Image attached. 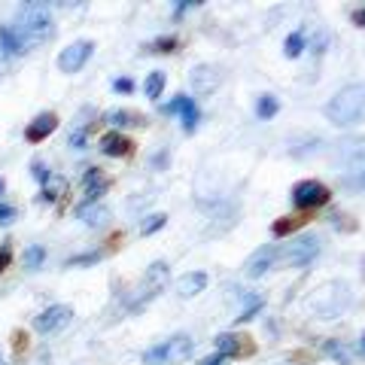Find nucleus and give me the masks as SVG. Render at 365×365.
Instances as JSON below:
<instances>
[{"label":"nucleus","instance_id":"nucleus-19","mask_svg":"<svg viewBox=\"0 0 365 365\" xmlns=\"http://www.w3.org/2000/svg\"><path fill=\"white\" fill-rule=\"evenodd\" d=\"M180 116H182V131H186V134L195 131V128H198V119H201V113H198V107H195V101H192V98L182 101Z\"/></svg>","mask_w":365,"mask_h":365},{"label":"nucleus","instance_id":"nucleus-17","mask_svg":"<svg viewBox=\"0 0 365 365\" xmlns=\"http://www.w3.org/2000/svg\"><path fill=\"white\" fill-rule=\"evenodd\" d=\"M107 125H113V128H143L146 119L140 116V113H134V110H110L107 116H104Z\"/></svg>","mask_w":365,"mask_h":365},{"label":"nucleus","instance_id":"nucleus-3","mask_svg":"<svg viewBox=\"0 0 365 365\" xmlns=\"http://www.w3.org/2000/svg\"><path fill=\"white\" fill-rule=\"evenodd\" d=\"M350 304H353V292L350 283L344 280H329L307 295V311L319 319H338Z\"/></svg>","mask_w":365,"mask_h":365},{"label":"nucleus","instance_id":"nucleus-6","mask_svg":"<svg viewBox=\"0 0 365 365\" xmlns=\"http://www.w3.org/2000/svg\"><path fill=\"white\" fill-rule=\"evenodd\" d=\"M329 198H332L329 186H323V182H317V180H304L292 189V204L299 210H317V207H323V204H329Z\"/></svg>","mask_w":365,"mask_h":365},{"label":"nucleus","instance_id":"nucleus-20","mask_svg":"<svg viewBox=\"0 0 365 365\" xmlns=\"http://www.w3.org/2000/svg\"><path fill=\"white\" fill-rule=\"evenodd\" d=\"M165 83H168V76L165 71H153L150 76H146V83H143V91H146V98H162V91H165Z\"/></svg>","mask_w":365,"mask_h":365},{"label":"nucleus","instance_id":"nucleus-35","mask_svg":"<svg viewBox=\"0 0 365 365\" xmlns=\"http://www.w3.org/2000/svg\"><path fill=\"white\" fill-rule=\"evenodd\" d=\"M182 101H186V95H177L174 101H170V104H165V107H162V113H168V116H174V113H180Z\"/></svg>","mask_w":365,"mask_h":365},{"label":"nucleus","instance_id":"nucleus-25","mask_svg":"<svg viewBox=\"0 0 365 365\" xmlns=\"http://www.w3.org/2000/svg\"><path fill=\"white\" fill-rule=\"evenodd\" d=\"M277 110H280L277 98H274V95H262L259 104H256V116L259 119H271V116H277Z\"/></svg>","mask_w":365,"mask_h":365},{"label":"nucleus","instance_id":"nucleus-31","mask_svg":"<svg viewBox=\"0 0 365 365\" xmlns=\"http://www.w3.org/2000/svg\"><path fill=\"white\" fill-rule=\"evenodd\" d=\"M86 134H88V125L83 122V125H79V128L71 134V146H76V150H83V146H86Z\"/></svg>","mask_w":365,"mask_h":365},{"label":"nucleus","instance_id":"nucleus-7","mask_svg":"<svg viewBox=\"0 0 365 365\" xmlns=\"http://www.w3.org/2000/svg\"><path fill=\"white\" fill-rule=\"evenodd\" d=\"M319 237L317 235H299V237H292V244L287 247V262L292 268H304V265H311V262L319 256Z\"/></svg>","mask_w":365,"mask_h":365},{"label":"nucleus","instance_id":"nucleus-37","mask_svg":"<svg viewBox=\"0 0 365 365\" xmlns=\"http://www.w3.org/2000/svg\"><path fill=\"white\" fill-rule=\"evenodd\" d=\"M201 365H225V356H222V353H213V356H207Z\"/></svg>","mask_w":365,"mask_h":365},{"label":"nucleus","instance_id":"nucleus-10","mask_svg":"<svg viewBox=\"0 0 365 365\" xmlns=\"http://www.w3.org/2000/svg\"><path fill=\"white\" fill-rule=\"evenodd\" d=\"M220 67H213V64H198V67H192V73H189V86L195 88V95L201 98H207L216 91V86H220Z\"/></svg>","mask_w":365,"mask_h":365},{"label":"nucleus","instance_id":"nucleus-1","mask_svg":"<svg viewBox=\"0 0 365 365\" xmlns=\"http://www.w3.org/2000/svg\"><path fill=\"white\" fill-rule=\"evenodd\" d=\"M9 28H13L21 52L37 49L40 43H46V40H49L52 34H55L49 6H46V4H28V6H21V9H19V19H16Z\"/></svg>","mask_w":365,"mask_h":365},{"label":"nucleus","instance_id":"nucleus-38","mask_svg":"<svg viewBox=\"0 0 365 365\" xmlns=\"http://www.w3.org/2000/svg\"><path fill=\"white\" fill-rule=\"evenodd\" d=\"M359 186H365V168H362V174H359Z\"/></svg>","mask_w":365,"mask_h":365},{"label":"nucleus","instance_id":"nucleus-41","mask_svg":"<svg viewBox=\"0 0 365 365\" xmlns=\"http://www.w3.org/2000/svg\"><path fill=\"white\" fill-rule=\"evenodd\" d=\"M0 67H4V52H0Z\"/></svg>","mask_w":365,"mask_h":365},{"label":"nucleus","instance_id":"nucleus-5","mask_svg":"<svg viewBox=\"0 0 365 365\" xmlns=\"http://www.w3.org/2000/svg\"><path fill=\"white\" fill-rule=\"evenodd\" d=\"M192 350H195V341L189 335H174L170 341L158 347H150L143 353V362L146 365H168V362H180V359H189Z\"/></svg>","mask_w":365,"mask_h":365},{"label":"nucleus","instance_id":"nucleus-32","mask_svg":"<svg viewBox=\"0 0 365 365\" xmlns=\"http://www.w3.org/2000/svg\"><path fill=\"white\" fill-rule=\"evenodd\" d=\"M13 220H16V207H13V204H4V201H0V225H9Z\"/></svg>","mask_w":365,"mask_h":365},{"label":"nucleus","instance_id":"nucleus-29","mask_svg":"<svg viewBox=\"0 0 365 365\" xmlns=\"http://www.w3.org/2000/svg\"><path fill=\"white\" fill-rule=\"evenodd\" d=\"M177 37H174V34H168V37H158L153 46H150V52H158V55H168V52H174L177 49Z\"/></svg>","mask_w":365,"mask_h":365},{"label":"nucleus","instance_id":"nucleus-30","mask_svg":"<svg viewBox=\"0 0 365 365\" xmlns=\"http://www.w3.org/2000/svg\"><path fill=\"white\" fill-rule=\"evenodd\" d=\"M31 174H34V177H37V180L43 182V186H49V180H52V170H49V168H46L43 162H34V165H31Z\"/></svg>","mask_w":365,"mask_h":365},{"label":"nucleus","instance_id":"nucleus-8","mask_svg":"<svg viewBox=\"0 0 365 365\" xmlns=\"http://www.w3.org/2000/svg\"><path fill=\"white\" fill-rule=\"evenodd\" d=\"M71 319H73V307L52 304V307H46V311H40L37 317H34V329L43 332V335H52V332H61Z\"/></svg>","mask_w":365,"mask_h":365},{"label":"nucleus","instance_id":"nucleus-26","mask_svg":"<svg viewBox=\"0 0 365 365\" xmlns=\"http://www.w3.org/2000/svg\"><path fill=\"white\" fill-rule=\"evenodd\" d=\"M283 52H287V58H299V55L304 52V37H302V31L289 34L287 43H283Z\"/></svg>","mask_w":365,"mask_h":365},{"label":"nucleus","instance_id":"nucleus-39","mask_svg":"<svg viewBox=\"0 0 365 365\" xmlns=\"http://www.w3.org/2000/svg\"><path fill=\"white\" fill-rule=\"evenodd\" d=\"M4 189H6V182H4V177H0V195H4Z\"/></svg>","mask_w":365,"mask_h":365},{"label":"nucleus","instance_id":"nucleus-27","mask_svg":"<svg viewBox=\"0 0 365 365\" xmlns=\"http://www.w3.org/2000/svg\"><path fill=\"white\" fill-rule=\"evenodd\" d=\"M46 262V250L40 247V244H34V247H28L25 250V268H31V271H37L40 265Z\"/></svg>","mask_w":365,"mask_h":365},{"label":"nucleus","instance_id":"nucleus-34","mask_svg":"<svg viewBox=\"0 0 365 365\" xmlns=\"http://www.w3.org/2000/svg\"><path fill=\"white\" fill-rule=\"evenodd\" d=\"M9 262H13V247H9V244H0V271H6Z\"/></svg>","mask_w":365,"mask_h":365},{"label":"nucleus","instance_id":"nucleus-40","mask_svg":"<svg viewBox=\"0 0 365 365\" xmlns=\"http://www.w3.org/2000/svg\"><path fill=\"white\" fill-rule=\"evenodd\" d=\"M359 350H362V353H365V335H362V341H359Z\"/></svg>","mask_w":365,"mask_h":365},{"label":"nucleus","instance_id":"nucleus-16","mask_svg":"<svg viewBox=\"0 0 365 365\" xmlns=\"http://www.w3.org/2000/svg\"><path fill=\"white\" fill-rule=\"evenodd\" d=\"M204 287H207V274L204 271H189V274H182V277L177 280L180 299H195L198 292H204Z\"/></svg>","mask_w":365,"mask_h":365},{"label":"nucleus","instance_id":"nucleus-4","mask_svg":"<svg viewBox=\"0 0 365 365\" xmlns=\"http://www.w3.org/2000/svg\"><path fill=\"white\" fill-rule=\"evenodd\" d=\"M168 274H170L168 262H153V265L146 268L143 280H140V287H137V289H134V295L128 299V311H131V314L143 311V307L150 304V302L155 299V295L168 287Z\"/></svg>","mask_w":365,"mask_h":365},{"label":"nucleus","instance_id":"nucleus-36","mask_svg":"<svg viewBox=\"0 0 365 365\" xmlns=\"http://www.w3.org/2000/svg\"><path fill=\"white\" fill-rule=\"evenodd\" d=\"M353 25H356V28H365V6L362 9H353Z\"/></svg>","mask_w":365,"mask_h":365},{"label":"nucleus","instance_id":"nucleus-15","mask_svg":"<svg viewBox=\"0 0 365 365\" xmlns=\"http://www.w3.org/2000/svg\"><path fill=\"white\" fill-rule=\"evenodd\" d=\"M83 189H86V204H98V198L110 189V180L101 174V168H88L83 177Z\"/></svg>","mask_w":365,"mask_h":365},{"label":"nucleus","instance_id":"nucleus-28","mask_svg":"<svg viewBox=\"0 0 365 365\" xmlns=\"http://www.w3.org/2000/svg\"><path fill=\"white\" fill-rule=\"evenodd\" d=\"M168 222V216L165 213H153V216H146V220L140 222V235H155L158 228H165Z\"/></svg>","mask_w":365,"mask_h":365},{"label":"nucleus","instance_id":"nucleus-14","mask_svg":"<svg viewBox=\"0 0 365 365\" xmlns=\"http://www.w3.org/2000/svg\"><path fill=\"white\" fill-rule=\"evenodd\" d=\"M55 128H58V116H55V113H40V116L34 119V122H28L25 140H28V143H43Z\"/></svg>","mask_w":365,"mask_h":365},{"label":"nucleus","instance_id":"nucleus-12","mask_svg":"<svg viewBox=\"0 0 365 365\" xmlns=\"http://www.w3.org/2000/svg\"><path fill=\"white\" fill-rule=\"evenodd\" d=\"M277 256H280V247L277 244H268V247H262V250H256L253 256H250V262H247V277H262L268 268H274V262H277Z\"/></svg>","mask_w":365,"mask_h":365},{"label":"nucleus","instance_id":"nucleus-11","mask_svg":"<svg viewBox=\"0 0 365 365\" xmlns=\"http://www.w3.org/2000/svg\"><path fill=\"white\" fill-rule=\"evenodd\" d=\"M256 347L253 341H250L247 335H235V332H222L216 335V353H222V356H250Z\"/></svg>","mask_w":365,"mask_h":365},{"label":"nucleus","instance_id":"nucleus-33","mask_svg":"<svg viewBox=\"0 0 365 365\" xmlns=\"http://www.w3.org/2000/svg\"><path fill=\"white\" fill-rule=\"evenodd\" d=\"M134 88V83L128 76H119V79H113V91H119V95H128V91Z\"/></svg>","mask_w":365,"mask_h":365},{"label":"nucleus","instance_id":"nucleus-18","mask_svg":"<svg viewBox=\"0 0 365 365\" xmlns=\"http://www.w3.org/2000/svg\"><path fill=\"white\" fill-rule=\"evenodd\" d=\"M76 216H79V220H83L86 225L98 228V225H104V222L110 220V210L104 207V204H83V207L76 210Z\"/></svg>","mask_w":365,"mask_h":365},{"label":"nucleus","instance_id":"nucleus-22","mask_svg":"<svg viewBox=\"0 0 365 365\" xmlns=\"http://www.w3.org/2000/svg\"><path fill=\"white\" fill-rule=\"evenodd\" d=\"M304 222H307V216H283V220L274 222V235H277V237H287V235L295 232V228H302Z\"/></svg>","mask_w":365,"mask_h":365},{"label":"nucleus","instance_id":"nucleus-21","mask_svg":"<svg viewBox=\"0 0 365 365\" xmlns=\"http://www.w3.org/2000/svg\"><path fill=\"white\" fill-rule=\"evenodd\" d=\"M262 307H265V302H262L259 299V295H247V304L241 307V314H237L235 317V323L237 326H244V323H250V319H253L259 311H262Z\"/></svg>","mask_w":365,"mask_h":365},{"label":"nucleus","instance_id":"nucleus-9","mask_svg":"<svg viewBox=\"0 0 365 365\" xmlns=\"http://www.w3.org/2000/svg\"><path fill=\"white\" fill-rule=\"evenodd\" d=\"M91 52H95V43L91 40H76L71 43L67 49H61L58 55V71L61 73H76V71H83L86 61L91 58Z\"/></svg>","mask_w":365,"mask_h":365},{"label":"nucleus","instance_id":"nucleus-2","mask_svg":"<svg viewBox=\"0 0 365 365\" xmlns=\"http://www.w3.org/2000/svg\"><path fill=\"white\" fill-rule=\"evenodd\" d=\"M326 119L338 125V128H350V125L365 122V83H353L335 91V98L326 104Z\"/></svg>","mask_w":365,"mask_h":365},{"label":"nucleus","instance_id":"nucleus-13","mask_svg":"<svg viewBox=\"0 0 365 365\" xmlns=\"http://www.w3.org/2000/svg\"><path fill=\"white\" fill-rule=\"evenodd\" d=\"M101 153L110 158H128L134 155V140H128L122 131H107L101 137Z\"/></svg>","mask_w":365,"mask_h":365},{"label":"nucleus","instance_id":"nucleus-23","mask_svg":"<svg viewBox=\"0 0 365 365\" xmlns=\"http://www.w3.org/2000/svg\"><path fill=\"white\" fill-rule=\"evenodd\" d=\"M107 256V250H88V253H79L73 259H67V268H83V265H98L101 259Z\"/></svg>","mask_w":365,"mask_h":365},{"label":"nucleus","instance_id":"nucleus-24","mask_svg":"<svg viewBox=\"0 0 365 365\" xmlns=\"http://www.w3.org/2000/svg\"><path fill=\"white\" fill-rule=\"evenodd\" d=\"M326 353H329V356H332L338 365H350V362H353V353H350L344 344H341V341H326Z\"/></svg>","mask_w":365,"mask_h":365}]
</instances>
